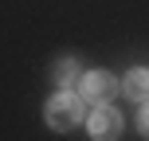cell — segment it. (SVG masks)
Instances as JSON below:
<instances>
[{
  "mask_svg": "<svg viewBox=\"0 0 149 141\" xmlns=\"http://www.w3.org/2000/svg\"><path fill=\"white\" fill-rule=\"evenodd\" d=\"M118 133H122V118H118V110L102 102L94 114H90V137H98V141H114Z\"/></svg>",
  "mask_w": 149,
  "mask_h": 141,
  "instance_id": "cell-3",
  "label": "cell"
},
{
  "mask_svg": "<svg viewBox=\"0 0 149 141\" xmlns=\"http://www.w3.org/2000/svg\"><path fill=\"white\" fill-rule=\"evenodd\" d=\"M82 122V102L74 94H59L47 102V126L51 129H74Z\"/></svg>",
  "mask_w": 149,
  "mask_h": 141,
  "instance_id": "cell-1",
  "label": "cell"
},
{
  "mask_svg": "<svg viewBox=\"0 0 149 141\" xmlns=\"http://www.w3.org/2000/svg\"><path fill=\"white\" fill-rule=\"evenodd\" d=\"M74 78H79V63H74V59H63L59 71H55V82H59V86H71Z\"/></svg>",
  "mask_w": 149,
  "mask_h": 141,
  "instance_id": "cell-5",
  "label": "cell"
},
{
  "mask_svg": "<svg viewBox=\"0 0 149 141\" xmlns=\"http://www.w3.org/2000/svg\"><path fill=\"white\" fill-rule=\"evenodd\" d=\"M122 86H126V94L134 98V102H149V71H145V67H137V71H130V74H126V82H122Z\"/></svg>",
  "mask_w": 149,
  "mask_h": 141,
  "instance_id": "cell-4",
  "label": "cell"
},
{
  "mask_svg": "<svg viewBox=\"0 0 149 141\" xmlns=\"http://www.w3.org/2000/svg\"><path fill=\"white\" fill-rule=\"evenodd\" d=\"M118 94V82H114V74L110 71H90L86 78H82V98L86 102H110V98Z\"/></svg>",
  "mask_w": 149,
  "mask_h": 141,
  "instance_id": "cell-2",
  "label": "cell"
},
{
  "mask_svg": "<svg viewBox=\"0 0 149 141\" xmlns=\"http://www.w3.org/2000/svg\"><path fill=\"white\" fill-rule=\"evenodd\" d=\"M141 133L149 137V106H145V110H141Z\"/></svg>",
  "mask_w": 149,
  "mask_h": 141,
  "instance_id": "cell-6",
  "label": "cell"
}]
</instances>
